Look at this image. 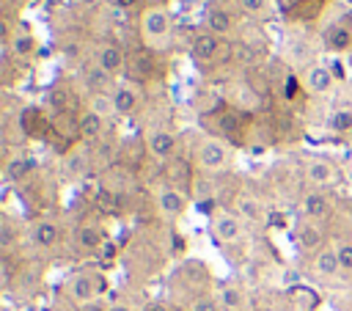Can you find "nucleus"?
I'll return each instance as SVG.
<instances>
[{
	"label": "nucleus",
	"mask_w": 352,
	"mask_h": 311,
	"mask_svg": "<svg viewBox=\"0 0 352 311\" xmlns=\"http://www.w3.org/2000/svg\"><path fill=\"white\" fill-rule=\"evenodd\" d=\"M110 311H140L129 300H110Z\"/></svg>",
	"instance_id": "obj_38"
},
{
	"label": "nucleus",
	"mask_w": 352,
	"mask_h": 311,
	"mask_svg": "<svg viewBox=\"0 0 352 311\" xmlns=\"http://www.w3.org/2000/svg\"><path fill=\"white\" fill-rule=\"evenodd\" d=\"M104 132H107V118H102L99 113H94V110L85 107L80 113V121H77V138L82 143H96Z\"/></svg>",
	"instance_id": "obj_20"
},
{
	"label": "nucleus",
	"mask_w": 352,
	"mask_h": 311,
	"mask_svg": "<svg viewBox=\"0 0 352 311\" xmlns=\"http://www.w3.org/2000/svg\"><path fill=\"white\" fill-rule=\"evenodd\" d=\"M140 311H179V308H176L170 300H160V297H157V300H146V303L140 305Z\"/></svg>",
	"instance_id": "obj_32"
},
{
	"label": "nucleus",
	"mask_w": 352,
	"mask_h": 311,
	"mask_svg": "<svg viewBox=\"0 0 352 311\" xmlns=\"http://www.w3.org/2000/svg\"><path fill=\"white\" fill-rule=\"evenodd\" d=\"M143 146H146L148 157H154L160 162H170L176 157V149H179V135L168 127H151L143 135Z\"/></svg>",
	"instance_id": "obj_11"
},
{
	"label": "nucleus",
	"mask_w": 352,
	"mask_h": 311,
	"mask_svg": "<svg viewBox=\"0 0 352 311\" xmlns=\"http://www.w3.org/2000/svg\"><path fill=\"white\" fill-rule=\"evenodd\" d=\"M138 33H140V44L151 52H162L168 50L170 39H173V17L165 6H146L138 17Z\"/></svg>",
	"instance_id": "obj_1"
},
{
	"label": "nucleus",
	"mask_w": 352,
	"mask_h": 311,
	"mask_svg": "<svg viewBox=\"0 0 352 311\" xmlns=\"http://www.w3.org/2000/svg\"><path fill=\"white\" fill-rule=\"evenodd\" d=\"M0 242H3V248L8 250L11 245H14V228H11V220L6 217L3 220V231H0Z\"/></svg>",
	"instance_id": "obj_34"
},
{
	"label": "nucleus",
	"mask_w": 352,
	"mask_h": 311,
	"mask_svg": "<svg viewBox=\"0 0 352 311\" xmlns=\"http://www.w3.org/2000/svg\"><path fill=\"white\" fill-rule=\"evenodd\" d=\"M234 212H236L242 220H258V217H261V204H258L253 195H239Z\"/></svg>",
	"instance_id": "obj_31"
},
{
	"label": "nucleus",
	"mask_w": 352,
	"mask_h": 311,
	"mask_svg": "<svg viewBox=\"0 0 352 311\" xmlns=\"http://www.w3.org/2000/svg\"><path fill=\"white\" fill-rule=\"evenodd\" d=\"M294 242L302 253H316L327 245V234H324V226L316 223V220H300L297 223V231H294Z\"/></svg>",
	"instance_id": "obj_16"
},
{
	"label": "nucleus",
	"mask_w": 352,
	"mask_h": 311,
	"mask_svg": "<svg viewBox=\"0 0 352 311\" xmlns=\"http://www.w3.org/2000/svg\"><path fill=\"white\" fill-rule=\"evenodd\" d=\"M116 6L118 8H124V11H132V8H146V0H116Z\"/></svg>",
	"instance_id": "obj_37"
},
{
	"label": "nucleus",
	"mask_w": 352,
	"mask_h": 311,
	"mask_svg": "<svg viewBox=\"0 0 352 311\" xmlns=\"http://www.w3.org/2000/svg\"><path fill=\"white\" fill-rule=\"evenodd\" d=\"M187 311H226V308H223L217 292H201V294L190 297Z\"/></svg>",
	"instance_id": "obj_28"
},
{
	"label": "nucleus",
	"mask_w": 352,
	"mask_h": 311,
	"mask_svg": "<svg viewBox=\"0 0 352 311\" xmlns=\"http://www.w3.org/2000/svg\"><path fill=\"white\" fill-rule=\"evenodd\" d=\"M165 171H168V179H165V182H170V184H176V187L187 190L190 182H192L195 165H192V160L187 162V160H182V157H173L170 162H165Z\"/></svg>",
	"instance_id": "obj_25"
},
{
	"label": "nucleus",
	"mask_w": 352,
	"mask_h": 311,
	"mask_svg": "<svg viewBox=\"0 0 352 311\" xmlns=\"http://www.w3.org/2000/svg\"><path fill=\"white\" fill-rule=\"evenodd\" d=\"M77 311H110V300L107 297H99V300L85 303V305H77Z\"/></svg>",
	"instance_id": "obj_33"
},
{
	"label": "nucleus",
	"mask_w": 352,
	"mask_h": 311,
	"mask_svg": "<svg viewBox=\"0 0 352 311\" xmlns=\"http://www.w3.org/2000/svg\"><path fill=\"white\" fill-rule=\"evenodd\" d=\"M110 94H113L116 116H135V113H140V107H143V102H146L143 85L135 83V80H129V77L116 80V85H113Z\"/></svg>",
	"instance_id": "obj_10"
},
{
	"label": "nucleus",
	"mask_w": 352,
	"mask_h": 311,
	"mask_svg": "<svg viewBox=\"0 0 352 311\" xmlns=\"http://www.w3.org/2000/svg\"><path fill=\"white\" fill-rule=\"evenodd\" d=\"M231 162H234V149L220 135H206L192 149V165L204 176H220L231 168Z\"/></svg>",
	"instance_id": "obj_2"
},
{
	"label": "nucleus",
	"mask_w": 352,
	"mask_h": 311,
	"mask_svg": "<svg viewBox=\"0 0 352 311\" xmlns=\"http://www.w3.org/2000/svg\"><path fill=\"white\" fill-rule=\"evenodd\" d=\"M157 72H160L157 52H151V50H146V47H140V50H132V52H129V61H126V72H124V77H129V80H135V83L146 85L151 77H157Z\"/></svg>",
	"instance_id": "obj_13"
},
{
	"label": "nucleus",
	"mask_w": 352,
	"mask_h": 311,
	"mask_svg": "<svg viewBox=\"0 0 352 311\" xmlns=\"http://www.w3.org/2000/svg\"><path fill=\"white\" fill-rule=\"evenodd\" d=\"M217 297L226 311H250V294L242 283H223L217 289Z\"/></svg>",
	"instance_id": "obj_22"
},
{
	"label": "nucleus",
	"mask_w": 352,
	"mask_h": 311,
	"mask_svg": "<svg viewBox=\"0 0 352 311\" xmlns=\"http://www.w3.org/2000/svg\"><path fill=\"white\" fill-rule=\"evenodd\" d=\"M60 239H63V228H60V223L55 220V217H36L30 226H28V242L36 248V250H41V253H47V250H55L58 245H60Z\"/></svg>",
	"instance_id": "obj_12"
},
{
	"label": "nucleus",
	"mask_w": 352,
	"mask_h": 311,
	"mask_svg": "<svg viewBox=\"0 0 352 311\" xmlns=\"http://www.w3.org/2000/svg\"><path fill=\"white\" fill-rule=\"evenodd\" d=\"M302 182L308 184V190H333L341 182V171L330 157H305L302 160Z\"/></svg>",
	"instance_id": "obj_4"
},
{
	"label": "nucleus",
	"mask_w": 352,
	"mask_h": 311,
	"mask_svg": "<svg viewBox=\"0 0 352 311\" xmlns=\"http://www.w3.org/2000/svg\"><path fill=\"white\" fill-rule=\"evenodd\" d=\"M154 206H157V212H160L162 220L176 223L187 212L190 195H187V190H182V187H176L170 182H160L154 187Z\"/></svg>",
	"instance_id": "obj_6"
},
{
	"label": "nucleus",
	"mask_w": 352,
	"mask_h": 311,
	"mask_svg": "<svg viewBox=\"0 0 352 311\" xmlns=\"http://www.w3.org/2000/svg\"><path fill=\"white\" fill-rule=\"evenodd\" d=\"M94 66L96 69H102L107 77H113V80H121V74L126 72V61H129V52L118 44V41H110V39H104V41H99L96 47H94Z\"/></svg>",
	"instance_id": "obj_8"
},
{
	"label": "nucleus",
	"mask_w": 352,
	"mask_h": 311,
	"mask_svg": "<svg viewBox=\"0 0 352 311\" xmlns=\"http://www.w3.org/2000/svg\"><path fill=\"white\" fill-rule=\"evenodd\" d=\"M104 292H107V275L99 267H80L66 281V294L74 303V308L77 305H85L91 300L104 297Z\"/></svg>",
	"instance_id": "obj_3"
},
{
	"label": "nucleus",
	"mask_w": 352,
	"mask_h": 311,
	"mask_svg": "<svg viewBox=\"0 0 352 311\" xmlns=\"http://www.w3.org/2000/svg\"><path fill=\"white\" fill-rule=\"evenodd\" d=\"M104 0H72V6L74 8H80V11H94V8H99Z\"/></svg>",
	"instance_id": "obj_36"
},
{
	"label": "nucleus",
	"mask_w": 352,
	"mask_h": 311,
	"mask_svg": "<svg viewBox=\"0 0 352 311\" xmlns=\"http://www.w3.org/2000/svg\"><path fill=\"white\" fill-rule=\"evenodd\" d=\"M50 121H52V118H47L44 110L36 107V105H28V107L19 110V129H22L25 138H38V135H44L47 127H50Z\"/></svg>",
	"instance_id": "obj_21"
},
{
	"label": "nucleus",
	"mask_w": 352,
	"mask_h": 311,
	"mask_svg": "<svg viewBox=\"0 0 352 311\" xmlns=\"http://www.w3.org/2000/svg\"><path fill=\"white\" fill-rule=\"evenodd\" d=\"M80 50H82L80 44H66V47H63V61H66V63H74V61H80V55H82Z\"/></svg>",
	"instance_id": "obj_35"
},
{
	"label": "nucleus",
	"mask_w": 352,
	"mask_h": 311,
	"mask_svg": "<svg viewBox=\"0 0 352 311\" xmlns=\"http://www.w3.org/2000/svg\"><path fill=\"white\" fill-rule=\"evenodd\" d=\"M234 28H236V17H234L231 8L220 6V3H209L204 8V30L206 33H214V36L226 39V36L234 33Z\"/></svg>",
	"instance_id": "obj_15"
},
{
	"label": "nucleus",
	"mask_w": 352,
	"mask_h": 311,
	"mask_svg": "<svg viewBox=\"0 0 352 311\" xmlns=\"http://www.w3.org/2000/svg\"><path fill=\"white\" fill-rule=\"evenodd\" d=\"M168 0H146V6H165Z\"/></svg>",
	"instance_id": "obj_39"
},
{
	"label": "nucleus",
	"mask_w": 352,
	"mask_h": 311,
	"mask_svg": "<svg viewBox=\"0 0 352 311\" xmlns=\"http://www.w3.org/2000/svg\"><path fill=\"white\" fill-rule=\"evenodd\" d=\"M349 55H352V52H349Z\"/></svg>",
	"instance_id": "obj_40"
},
{
	"label": "nucleus",
	"mask_w": 352,
	"mask_h": 311,
	"mask_svg": "<svg viewBox=\"0 0 352 311\" xmlns=\"http://www.w3.org/2000/svg\"><path fill=\"white\" fill-rule=\"evenodd\" d=\"M333 245H336V253H338L341 275L352 278V239L349 237H338V239H333Z\"/></svg>",
	"instance_id": "obj_29"
},
{
	"label": "nucleus",
	"mask_w": 352,
	"mask_h": 311,
	"mask_svg": "<svg viewBox=\"0 0 352 311\" xmlns=\"http://www.w3.org/2000/svg\"><path fill=\"white\" fill-rule=\"evenodd\" d=\"M6 52L16 61H28L33 52H36V36L25 28H16L6 36Z\"/></svg>",
	"instance_id": "obj_19"
},
{
	"label": "nucleus",
	"mask_w": 352,
	"mask_h": 311,
	"mask_svg": "<svg viewBox=\"0 0 352 311\" xmlns=\"http://www.w3.org/2000/svg\"><path fill=\"white\" fill-rule=\"evenodd\" d=\"M239 14L250 19H267L270 17V0H236Z\"/></svg>",
	"instance_id": "obj_30"
},
{
	"label": "nucleus",
	"mask_w": 352,
	"mask_h": 311,
	"mask_svg": "<svg viewBox=\"0 0 352 311\" xmlns=\"http://www.w3.org/2000/svg\"><path fill=\"white\" fill-rule=\"evenodd\" d=\"M72 245L82 256H96L99 250L107 248V234L99 220H80L72 231Z\"/></svg>",
	"instance_id": "obj_9"
},
{
	"label": "nucleus",
	"mask_w": 352,
	"mask_h": 311,
	"mask_svg": "<svg viewBox=\"0 0 352 311\" xmlns=\"http://www.w3.org/2000/svg\"><path fill=\"white\" fill-rule=\"evenodd\" d=\"M333 215V198L327 190H305L300 198V217L324 223Z\"/></svg>",
	"instance_id": "obj_14"
},
{
	"label": "nucleus",
	"mask_w": 352,
	"mask_h": 311,
	"mask_svg": "<svg viewBox=\"0 0 352 311\" xmlns=\"http://www.w3.org/2000/svg\"><path fill=\"white\" fill-rule=\"evenodd\" d=\"M322 41L330 52H352V28L349 25H327L322 33Z\"/></svg>",
	"instance_id": "obj_23"
},
{
	"label": "nucleus",
	"mask_w": 352,
	"mask_h": 311,
	"mask_svg": "<svg viewBox=\"0 0 352 311\" xmlns=\"http://www.w3.org/2000/svg\"><path fill=\"white\" fill-rule=\"evenodd\" d=\"M209 234L217 245H239L245 239V220L234 209H214L209 217Z\"/></svg>",
	"instance_id": "obj_5"
},
{
	"label": "nucleus",
	"mask_w": 352,
	"mask_h": 311,
	"mask_svg": "<svg viewBox=\"0 0 352 311\" xmlns=\"http://www.w3.org/2000/svg\"><path fill=\"white\" fill-rule=\"evenodd\" d=\"M33 171V160H30V154L28 151H11L8 157H6V162H3V173H6V179L8 182H22L28 173Z\"/></svg>",
	"instance_id": "obj_24"
},
{
	"label": "nucleus",
	"mask_w": 352,
	"mask_h": 311,
	"mask_svg": "<svg viewBox=\"0 0 352 311\" xmlns=\"http://www.w3.org/2000/svg\"><path fill=\"white\" fill-rule=\"evenodd\" d=\"M226 52H228L226 39H220L214 33L201 30L190 39V58H192L195 66H214L217 61L226 58Z\"/></svg>",
	"instance_id": "obj_7"
},
{
	"label": "nucleus",
	"mask_w": 352,
	"mask_h": 311,
	"mask_svg": "<svg viewBox=\"0 0 352 311\" xmlns=\"http://www.w3.org/2000/svg\"><path fill=\"white\" fill-rule=\"evenodd\" d=\"M311 272L322 281H336V278H344L341 275V264H338V253H336V245L327 242L322 250H316L311 256Z\"/></svg>",
	"instance_id": "obj_17"
},
{
	"label": "nucleus",
	"mask_w": 352,
	"mask_h": 311,
	"mask_svg": "<svg viewBox=\"0 0 352 311\" xmlns=\"http://www.w3.org/2000/svg\"><path fill=\"white\" fill-rule=\"evenodd\" d=\"M327 129L333 135H352V107H336L327 116Z\"/></svg>",
	"instance_id": "obj_26"
},
{
	"label": "nucleus",
	"mask_w": 352,
	"mask_h": 311,
	"mask_svg": "<svg viewBox=\"0 0 352 311\" xmlns=\"http://www.w3.org/2000/svg\"><path fill=\"white\" fill-rule=\"evenodd\" d=\"M302 85H305L308 94H314V96H324V94H330V91L336 88V74H333L330 66H324V63H314V66L305 69V74H302Z\"/></svg>",
	"instance_id": "obj_18"
},
{
	"label": "nucleus",
	"mask_w": 352,
	"mask_h": 311,
	"mask_svg": "<svg viewBox=\"0 0 352 311\" xmlns=\"http://www.w3.org/2000/svg\"><path fill=\"white\" fill-rule=\"evenodd\" d=\"M88 110L99 113L102 118H113L116 116V105H113V94H88V102H85Z\"/></svg>",
	"instance_id": "obj_27"
}]
</instances>
